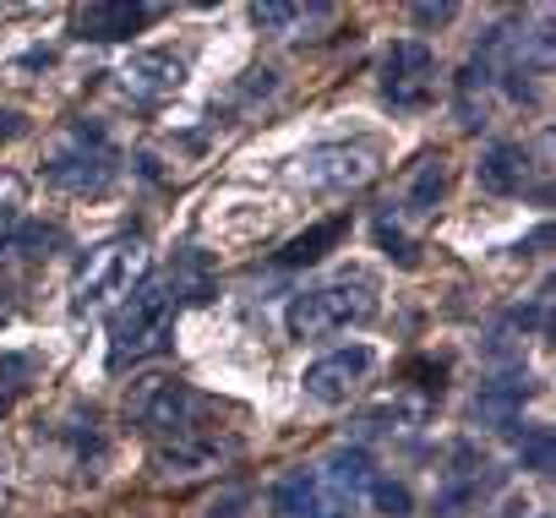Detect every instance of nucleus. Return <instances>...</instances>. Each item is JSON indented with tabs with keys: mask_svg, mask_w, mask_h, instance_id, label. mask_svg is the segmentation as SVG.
I'll return each mask as SVG.
<instances>
[{
	"mask_svg": "<svg viewBox=\"0 0 556 518\" xmlns=\"http://www.w3.org/2000/svg\"><path fill=\"white\" fill-rule=\"evenodd\" d=\"M518 464H523L529 475H551V464H556V437H551V426L518 431Z\"/></svg>",
	"mask_w": 556,
	"mask_h": 518,
	"instance_id": "nucleus-18",
	"label": "nucleus"
},
{
	"mask_svg": "<svg viewBox=\"0 0 556 518\" xmlns=\"http://www.w3.org/2000/svg\"><path fill=\"white\" fill-rule=\"evenodd\" d=\"M34 382V355H17V350H0V415H7L23 388Z\"/></svg>",
	"mask_w": 556,
	"mask_h": 518,
	"instance_id": "nucleus-17",
	"label": "nucleus"
},
{
	"mask_svg": "<svg viewBox=\"0 0 556 518\" xmlns=\"http://www.w3.org/2000/svg\"><path fill=\"white\" fill-rule=\"evenodd\" d=\"M148 274H153L148 240H137V235L104 240V245H93V251L83 256L77 285H72V312L88 317V312H99V306H115V301H126Z\"/></svg>",
	"mask_w": 556,
	"mask_h": 518,
	"instance_id": "nucleus-2",
	"label": "nucleus"
},
{
	"mask_svg": "<svg viewBox=\"0 0 556 518\" xmlns=\"http://www.w3.org/2000/svg\"><path fill=\"white\" fill-rule=\"evenodd\" d=\"M377 245L393 256V263H404V268H415V245L404 240V229L399 224H388V218H377Z\"/></svg>",
	"mask_w": 556,
	"mask_h": 518,
	"instance_id": "nucleus-21",
	"label": "nucleus"
},
{
	"mask_svg": "<svg viewBox=\"0 0 556 518\" xmlns=\"http://www.w3.org/2000/svg\"><path fill=\"white\" fill-rule=\"evenodd\" d=\"M399 420H415V409H409V404H382V409H371L361 426H366V431H393Z\"/></svg>",
	"mask_w": 556,
	"mask_h": 518,
	"instance_id": "nucleus-22",
	"label": "nucleus"
},
{
	"mask_svg": "<svg viewBox=\"0 0 556 518\" xmlns=\"http://www.w3.org/2000/svg\"><path fill=\"white\" fill-rule=\"evenodd\" d=\"M207 409V399L186 382H153L142 399H137V426L159 442H180V437H197V415Z\"/></svg>",
	"mask_w": 556,
	"mask_h": 518,
	"instance_id": "nucleus-7",
	"label": "nucleus"
},
{
	"mask_svg": "<svg viewBox=\"0 0 556 518\" xmlns=\"http://www.w3.org/2000/svg\"><path fill=\"white\" fill-rule=\"evenodd\" d=\"M153 17H159V7H131V0H99V7H83V12H77V39L121 45V39L142 34Z\"/></svg>",
	"mask_w": 556,
	"mask_h": 518,
	"instance_id": "nucleus-11",
	"label": "nucleus"
},
{
	"mask_svg": "<svg viewBox=\"0 0 556 518\" xmlns=\"http://www.w3.org/2000/svg\"><path fill=\"white\" fill-rule=\"evenodd\" d=\"M213 518H240V496H229L224 507H213Z\"/></svg>",
	"mask_w": 556,
	"mask_h": 518,
	"instance_id": "nucleus-25",
	"label": "nucleus"
},
{
	"mask_svg": "<svg viewBox=\"0 0 556 518\" xmlns=\"http://www.w3.org/2000/svg\"><path fill=\"white\" fill-rule=\"evenodd\" d=\"M344 235H350V213L323 218V224H312L306 235H295L285 251H278V263H285V268H306V263H317V256H328V245H339Z\"/></svg>",
	"mask_w": 556,
	"mask_h": 518,
	"instance_id": "nucleus-14",
	"label": "nucleus"
},
{
	"mask_svg": "<svg viewBox=\"0 0 556 518\" xmlns=\"http://www.w3.org/2000/svg\"><path fill=\"white\" fill-rule=\"evenodd\" d=\"M371 317H377V295L366 285H323V290H306L290 301L285 328H290V339H333Z\"/></svg>",
	"mask_w": 556,
	"mask_h": 518,
	"instance_id": "nucleus-4",
	"label": "nucleus"
},
{
	"mask_svg": "<svg viewBox=\"0 0 556 518\" xmlns=\"http://www.w3.org/2000/svg\"><path fill=\"white\" fill-rule=\"evenodd\" d=\"M328 17H333V7H295V0H262V7H251V23L262 34H295V28H312Z\"/></svg>",
	"mask_w": 556,
	"mask_h": 518,
	"instance_id": "nucleus-16",
	"label": "nucleus"
},
{
	"mask_svg": "<svg viewBox=\"0 0 556 518\" xmlns=\"http://www.w3.org/2000/svg\"><path fill=\"white\" fill-rule=\"evenodd\" d=\"M409 17H415L420 28H442V23H453V17H458V7H447V0H442V7H431V0H420V7H409Z\"/></svg>",
	"mask_w": 556,
	"mask_h": 518,
	"instance_id": "nucleus-23",
	"label": "nucleus"
},
{
	"mask_svg": "<svg viewBox=\"0 0 556 518\" xmlns=\"http://www.w3.org/2000/svg\"><path fill=\"white\" fill-rule=\"evenodd\" d=\"M17 121H23V115H12V110H7V115H0V137H17V131H23Z\"/></svg>",
	"mask_w": 556,
	"mask_h": 518,
	"instance_id": "nucleus-24",
	"label": "nucleus"
},
{
	"mask_svg": "<svg viewBox=\"0 0 556 518\" xmlns=\"http://www.w3.org/2000/svg\"><path fill=\"white\" fill-rule=\"evenodd\" d=\"M377 169H382L377 142H323V148L295 159V175L312 191H350V186H366Z\"/></svg>",
	"mask_w": 556,
	"mask_h": 518,
	"instance_id": "nucleus-5",
	"label": "nucleus"
},
{
	"mask_svg": "<svg viewBox=\"0 0 556 518\" xmlns=\"http://www.w3.org/2000/svg\"><path fill=\"white\" fill-rule=\"evenodd\" d=\"M371 502H377L388 518H409V507H415V496H409L404 480H371Z\"/></svg>",
	"mask_w": 556,
	"mask_h": 518,
	"instance_id": "nucleus-20",
	"label": "nucleus"
},
{
	"mask_svg": "<svg viewBox=\"0 0 556 518\" xmlns=\"http://www.w3.org/2000/svg\"><path fill=\"white\" fill-rule=\"evenodd\" d=\"M442 191H447V164L442 159H426L420 175H415V186H409V213H431Z\"/></svg>",
	"mask_w": 556,
	"mask_h": 518,
	"instance_id": "nucleus-19",
	"label": "nucleus"
},
{
	"mask_svg": "<svg viewBox=\"0 0 556 518\" xmlns=\"http://www.w3.org/2000/svg\"><path fill=\"white\" fill-rule=\"evenodd\" d=\"M115 175H121V148L93 121H77L45 159V180L55 191H72V197H99L115 186Z\"/></svg>",
	"mask_w": 556,
	"mask_h": 518,
	"instance_id": "nucleus-3",
	"label": "nucleus"
},
{
	"mask_svg": "<svg viewBox=\"0 0 556 518\" xmlns=\"http://www.w3.org/2000/svg\"><path fill=\"white\" fill-rule=\"evenodd\" d=\"M475 175H480V186H485L491 197H518V191L529 186V153H523L518 142H491V148L480 153Z\"/></svg>",
	"mask_w": 556,
	"mask_h": 518,
	"instance_id": "nucleus-12",
	"label": "nucleus"
},
{
	"mask_svg": "<svg viewBox=\"0 0 556 518\" xmlns=\"http://www.w3.org/2000/svg\"><path fill=\"white\" fill-rule=\"evenodd\" d=\"M382 93L393 110H420L437 93V50L420 39H399L382 50Z\"/></svg>",
	"mask_w": 556,
	"mask_h": 518,
	"instance_id": "nucleus-6",
	"label": "nucleus"
},
{
	"mask_svg": "<svg viewBox=\"0 0 556 518\" xmlns=\"http://www.w3.org/2000/svg\"><path fill=\"white\" fill-rule=\"evenodd\" d=\"M224 453H229V447H218L213 437H180V442H159V453H153V469H159L164 480H186V475H202V469H213Z\"/></svg>",
	"mask_w": 556,
	"mask_h": 518,
	"instance_id": "nucleus-13",
	"label": "nucleus"
},
{
	"mask_svg": "<svg viewBox=\"0 0 556 518\" xmlns=\"http://www.w3.org/2000/svg\"><path fill=\"white\" fill-rule=\"evenodd\" d=\"M523 404H529V377H496V382H485L475 415L491 420V426H513L523 415Z\"/></svg>",
	"mask_w": 556,
	"mask_h": 518,
	"instance_id": "nucleus-15",
	"label": "nucleus"
},
{
	"mask_svg": "<svg viewBox=\"0 0 556 518\" xmlns=\"http://www.w3.org/2000/svg\"><path fill=\"white\" fill-rule=\"evenodd\" d=\"M377 366V350L371 344H350V350H333V355H323V361H312L306 366V399H317V404H344L361 382H366V371Z\"/></svg>",
	"mask_w": 556,
	"mask_h": 518,
	"instance_id": "nucleus-8",
	"label": "nucleus"
},
{
	"mask_svg": "<svg viewBox=\"0 0 556 518\" xmlns=\"http://www.w3.org/2000/svg\"><path fill=\"white\" fill-rule=\"evenodd\" d=\"M180 312H186V301H180V290H175L169 274H164V279H142V285L115 306V317H110V366L126 371V366H137V361L164 355L169 339H175Z\"/></svg>",
	"mask_w": 556,
	"mask_h": 518,
	"instance_id": "nucleus-1",
	"label": "nucleus"
},
{
	"mask_svg": "<svg viewBox=\"0 0 556 518\" xmlns=\"http://www.w3.org/2000/svg\"><path fill=\"white\" fill-rule=\"evenodd\" d=\"M312 475H317L323 496H328L344 518L361 507V496H366V491H371V480H377V475H371V453H366V447H339V453H333V458H323Z\"/></svg>",
	"mask_w": 556,
	"mask_h": 518,
	"instance_id": "nucleus-10",
	"label": "nucleus"
},
{
	"mask_svg": "<svg viewBox=\"0 0 556 518\" xmlns=\"http://www.w3.org/2000/svg\"><path fill=\"white\" fill-rule=\"evenodd\" d=\"M115 77H121V93H126L131 104H164V99L186 83V61L169 55V50H142V55H131Z\"/></svg>",
	"mask_w": 556,
	"mask_h": 518,
	"instance_id": "nucleus-9",
	"label": "nucleus"
}]
</instances>
